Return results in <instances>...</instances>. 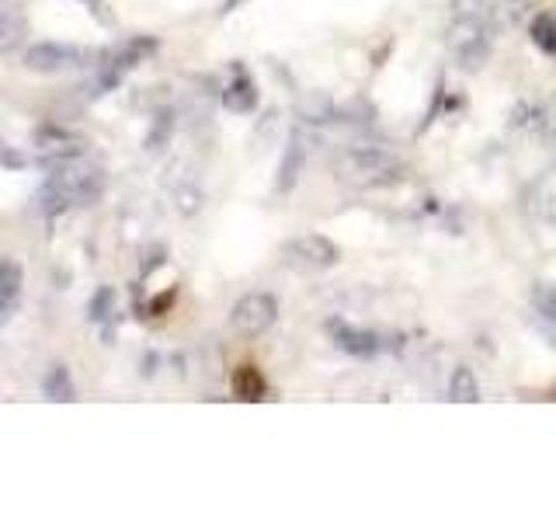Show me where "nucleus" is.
Here are the masks:
<instances>
[{
    "label": "nucleus",
    "instance_id": "obj_1",
    "mask_svg": "<svg viewBox=\"0 0 556 522\" xmlns=\"http://www.w3.org/2000/svg\"><path fill=\"white\" fill-rule=\"evenodd\" d=\"M445 42L463 70L486 66L494 49V8H486L483 0H459L452 11Z\"/></svg>",
    "mask_w": 556,
    "mask_h": 522
},
{
    "label": "nucleus",
    "instance_id": "obj_2",
    "mask_svg": "<svg viewBox=\"0 0 556 522\" xmlns=\"http://www.w3.org/2000/svg\"><path fill=\"white\" fill-rule=\"evenodd\" d=\"M104 191V174L101 167L87 164L84 157H56L49 161V178H46V191L52 202L60 206H91Z\"/></svg>",
    "mask_w": 556,
    "mask_h": 522
},
{
    "label": "nucleus",
    "instance_id": "obj_3",
    "mask_svg": "<svg viewBox=\"0 0 556 522\" xmlns=\"http://www.w3.org/2000/svg\"><path fill=\"white\" fill-rule=\"evenodd\" d=\"M338 182L355 185V188H379V185H393L400 182V157H393L382 147H352L338 157Z\"/></svg>",
    "mask_w": 556,
    "mask_h": 522
},
{
    "label": "nucleus",
    "instance_id": "obj_4",
    "mask_svg": "<svg viewBox=\"0 0 556 522\" xmlns=\"http://www.w3.org/2000/svg\"><path fill=\"white\" fill-rule=\"evenodd\" d=\"M282 258L300 272H327L341 261V248L327 234H300L282 248Z\"/></svg>",
    "mask_w": 556,
    "mask_h": 522
},
{
    "label": "nucleus",
    "instance_id": "obj_5",
    "mask_svg": "<svg viewBox=\"0 0 556 522\" xmlns=\"http://www.w3.org/2000/svg\"><path fill=\"white\" fill-rule=\"evenodd\" d=\"M91 60H98V52L70 42H35L25 49V66L31 74H66V70H80Z\"/></svg>",
    "mask_w": 556,
    "mask_h": 522
},
{
    "label": "nucleus",
    "instance_id": "obj_6",
    "mask_svg": "<svg viewBox=\"0 0 556 522\" xmlns=\"http://www.w3.org/2000/svg\"><path fill=\"white\" fill-rule=\"evenodd\" d=\"M278 321V300L271 293H248L240 296L233 303V313H230V324L237 335L243 338H257L265 335V331Z\"/></svg>",
    "mask_w": 556,
    "mask_h": 522
},
{
    "label": "nucleus",
    "instance_id": "obj_7",
    "mask_svg": "<svg viewBox=\"0 0 556 522\" xmlns=\"http://www.w3.org/2000/svg\"><path fill=\"white\" fill-rule=\"evenodd\" d=\"M306 161H309V139H306L303 129H292L282 161H278V174H275V191H278V196H289V191L300 185L303 171H306Z\"/></svg>",
    "mask_w": 556,
    "mask_h": 522
},
{
    "label": "nucleus",
    "instance_id": "obj_8",
    "mask_svg": "<svg viewBox=\"0 0 556 522\" xmlns=\"http://www.w3.org/2000/svg\"><path fill=\"white\" fill-rule=\"evenodd\" d=\"M327 335L334 338V345L341 348V352L358 356V359H369V356H376L379 348H382V341H379L376 331H369V327H355V324H348V321H330V324H327Z\"/></svg>",
    "mask_w": 556,
    "mask_h": 522
},
{
    "label": "nucleus",
    "instance_id": "obj_9",
    "mask_svg": "<svg viewBox=\"0 0 556 522\" xmlns=\"http://www.w3.org/2000/svg\"><path fill=\"white\" fill-rule=\"evenodd\" d=\"M25 286V272L14 258H0V324L11 321V313L17 310Z\"/></svg>",
    "mask_w": 556,
    "mask_h": 522
},
{
    "label": "nucleus",
    "instance_id": "obj_10",
    "mask_svg": "<svg viewBox=\"0 0 556 522\" xmlns=\"http://www.w3.org/2000/svg\"><path fill=\"white\" fill-rule=\"evenodd\" d=\"M223 104L230 112H237V115H248V112L257 109V87H254L251 74L240 63L233 66V80L223 87Z\"/></svg>",
    "mask_w": 556,
    "mask_h": 522
},
{
    "label": "nucleus",
    "instance_id": "obj_11",
    "mask_svg": "<svg viewBox=\"0 0 556 522\" xmlns=\"http://www.w3.org/2000/svg\"><path fill=\"white\" fill-rule=\"evenodd\" d=\"M448 400H456V405H477L480 400V383L473 376L469 365H456L448 376Z\"/></svg>",
    "mask_w": 556,
    "mask_h": 522
},
{
    "label": "nucleus",
    "instance_id": "obj_12",
    "mask_svg": "<svg viewBox=\"0 0 556 522\" xmlns=\"http://www.w3.org/2000/svg\"><path fill=\"white\" fill-rule=\"evenodd\" d=\"M42 394H46V400H60V405H70V400H77L74 376H70L66 365H52V370L46 373Z\"/></svg>",
    "mask_w": 556,
    "mask_h": 522
},
{
    "label": "nucleus",
    "instance_id": "obj_13",
    "mask_svg": "<svg viewBox=\"0 0 556 522\" xmlns=\"http://www.w3.org/2000/svg\"><path fill=\"white\" fill-rule=\"evenodd\" d=\"M28 39V22H25V14H11L0 22V57H8V52L14 49H22Z\"/></svg>",
    "mask_w": 556,
    "mask_h": 522
},
{
    "label": "nucleus",
    "instance_id": "obj_14",
    "mask_svg": "<svg viewBox=\"0 0 556 522\" xmlns=\"http://www.w3.org/2000/svg\"><path fill=\"white\" fill-rule=\"evenodd\" d=\"M233 394L240 400H261V394H265V380H261V373L254 370V365H240V370H237Z\"/></svg>",
    "mask_w": 556,
    "mask_h": 522
},
{
    "label": "nucleus",
    "instance_id": "obj_15",
    "mask_svg": "<svg viewBox=\"0 0 556 522\" xmlns=\"http://www.w3.org/2000/svg\"><path fill=\"white\" fill-rule=\"evenodd\" d=\"M532 42L543 52H549V57H556V14L543 11L532 17Z\"/></svg>",
    "mask_w": 556,
    "mask_h": 522
},
{
    "label": "nucleus",
    "instance_id": "obj_16",
    "mask_svg": "<svg viewBox=\"0 0 556 522\" xmlns=\"http://www.w3.org/2000/svg\"><path fill=\"white\" fill-rule=\"evenodd\" d=\"M532 307L539 310V318L556 324V283H539L532 289Z\"/></svg>",
    "mask_w": 556,
    "mask_h": 522
},
{
    "label": "nucleus",
    "instance_id": "obj_17",
    "mask_svg": "<svg viewBox=\"0 0 556 522\" xmlns=\"http://www.w3.org/2000/svg\"><path fill=\"white\" fill-rule=\"evenodd\" d=\"M112 310H115V289L112 286H101L91 296V307H87V313H91V321H104Z\"/></svg>",
    "mask_w": 556,
    "mask_h": 522
},
{
    "label": "nucleus",
    "instance_id": "obj_18",
    "mask_svg": "<svg viewBox=\"0 0 556 522\" xmlns=\"http://www.w3.org/2000/svg\"><path fill=\"white\" fill-rule=\"evenodd\" d=\"M80 4L94 14V22H98V25H104V28H112V25H115V14L109 11V4H104V0H80Z\"/></svg>",
    "mask_w": 556,
    "mask_h": 522
},
{
    "label": "nucleus",
    "instance_id": "obj_19",
    "mask_svg": "<svg viewBox=\"0 0 556 522\" xmlns=\"http://www.w3.org/2000/svg\"><path fill=\"white\" fill-rule=\"evenodd\" d=\"M22 4H25V0H0V22L11 17V14H22Z\"/></svg>",
    "mask_w": 556,
    "mask_h": 522
},
{
    "label": "nucleus",
    "instance_id": "obj_20",
    "mask_svg": "<svg viewBox=\"0 0 556 522\" xmlns=\"http://www.w3.org/2000/svg\"><path fill=\"white\" fill-rule=\"evenodd\" d=\"M240 4H243V0H226V4H223L219 11H223V14H226V11H237Z\"/></svg>",
    "mask_w": 556,
    "mask_h": 522
}]
</instances>
